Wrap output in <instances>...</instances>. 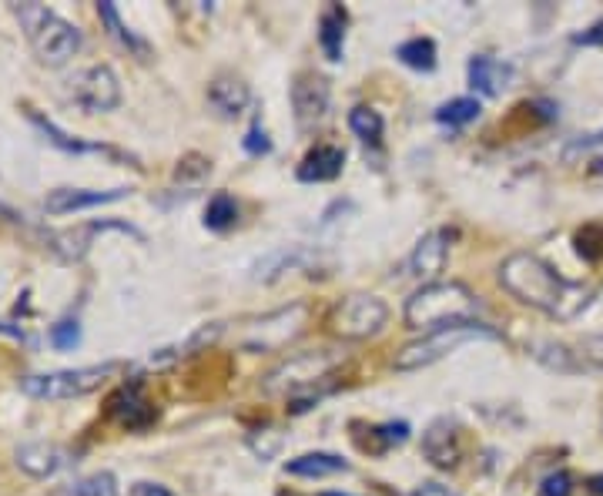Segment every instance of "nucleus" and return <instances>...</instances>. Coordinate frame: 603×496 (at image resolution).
<instances>
[{"mask_svg":"<svg viewBox=\"0 0 603 496\" xmlns=\"http://www.w3.org/2000/svg\"><path fill=\"white\" fill-rule=\"evenodd\" d=\"M500 285L513 299L557 322H573L593 299V285L570 282L533 252H513L500 265Z\"/></svg>","mask_w":603,"mask_h":496,"instance_id":"f257e3e1","label":"nucleus"},{"mask_svg":"<svg viewBox=\"0 0 603 496\" xmlns=\"http://www.w3.org/2000/svg\"><path fill=\"white\" fill-rule=\"evenodd\" d=\"M483 302L463 282H429L406 302V326L409 329H443L456 322H476Z\"/></svg>","mask_w":603,"mask_h":496,"instance_id":"f03ea898","label":"nucleus"},{"mask_svg":"<svg viewBox=\"0 0 603 496\" xmlns=\"http://www.w3.org/2000/svg\"><path fill=\"white\" fill-rule=\"evenodd\" d=\"M14 17L24 27V37L31 41L34 54L44 64H64L67 57L81 51L84 37L71 21H64L61 14H54L44 4H14Z\"/></svg>","mask_w":603,"mask_h":496,"instance_id":"7ed1b4c3","label":"nucleus"},{"mask_svg":"<svg viewBox=\"0 0 603 496\" xmlns=\"http://www.w3.org/2000/svg\"><path fill=\"white\" fill-rule=\"evenodd\" d=\"M500 342L503 336L496 332L493 326H486V322H456V326H443V329H433L426 332L423 339L409 342V346H402L396 352V359H392V369L399 372H416V369H426L433 366V362L446 359L449 352H456L459 346H466V342Z\"/></svg>","mask_w":603,"mask_h":496,"instance_id":"20e7f679","label":"nucleus"},{"mask_svg":"<svg viewBox=\"0 0 603 496\" xmlns=\"http://www.w3.org/2000/svg\"><path fill=\"white\" fill-rule=\"evenodd\" d=\"M346 352L339 349H315V352H295V356L282 359L275 369L265 372L262 389L268 396H295L309 393L319 383L332 376L335 369H342Z\"/></svg>","mask_w":603,"mask_h":496,"instance_id":"39448f33","label":"nucleus"},{"mask_svg":"<svg viewBox=\"0 0 603 496\" xmlns=\"http://www.w3.org/2000/svg\"><path fill=\"white\" fill-rule=\"evenodd\" d=\"M305 326H309V305L289 302L275 312H265L262 319L245 322L242 336H238V346L245 352H282L285 346H292V342L302 336Z\"/></svg>","mask_w":603,"mask_h":496,"instance_id":"423d86ee","label":"nucleus"},{"mask_svg":"<svg viewBox=\"0 0 603 496\" xmlns=\"http://www.w3.org/2000/svg\"><path fill=\"white\" fill-rule=\"evenodd\" d=\"M118 372V362H104V366H84V369H57V372H37V376H24L21 389L34 399H78L88 396L108 376Z\"/></svg>","mask_w":603,"mask_h":496,"instance_id":"0eeeda50","label":"nucleus"},{"mask_svg":"<svg viewBox=\"0 0 603 496\" xmlns=\"http://www.w3.org/2000/svg\"><path fill=\"white\" fill-rule=\"evenodd\" d=\"M389 322V305L379 299V295H366V292H356V295H346L342 302H335L332 316H329V326L339 339L346 342H362V339H372L386 329Z\"/></svg>","mask_w":603,"mask_h":496,"instance_id":"6e6552de","label":"nucleus"},{"mask_svg":"<svg viewBox=\"0 0 603 496\" xmlns=\"http://www.w3.org/2000/svg\"><path fill=\"white\" fill-rule=\"evenodd\" d=\"M67 98L84 114H104L121 104V84L108 64H94V68H84L67 81Z\"/></svg>","mask_w":603,"mask_h":496,"instance_id":"1a4fd4ad","label":"nucleus"},{"mask_svg":"<svg viewBox=\"0 0 603 496\" xmlns=\"http://www.w3.org/2000/svg\"><path fill=\"white\" fill-rule=\"evenodd\" d=\"M332 104V91L329 81L322 74H299L292 84V111H295V124L302 131H312L315 124L325 121Z\"/></svg>","mask_w":603,"mask_h":496,"instance_id":"9d476101","label":"nucleus"},{"mask_svg":"<svg viewBox=\"0 0 603 496\" xmlns=\"http://www.w3.org/2000/svg\"><path fill=\"white\" fill-rule=\"evenodd\" d=\"M111 419H118L124 429H148L158 419V409L151 406L141 383H124L118 393L108 399Z\"/></svg>","mask_w":603,"mask_h":496,"instance_id":"9b49d317","label":"nucleus"},{"mask_svg":"<svg viewBox=\"0 0 603 496\" xmlns=\"http://www.w3.org/2000/svg\"><path fill=\"white\" fill-rule=\"evenodd\" d=\"M446 262H449V232L446 228H436V232L419 238V245L413 248V255H409V275H416L419 282L429 285L439 279Z\"/></svg>","mask_w":603,"mask_h":496,"instance_id":"f8f14e48","label":"nucleus"},{"mask_svg":"<svg viewBox=\"0 0 603 496\" xmlns=\"http://www.w3.org/2000/svg\"><path fill=\"white\" fill-rule=\"evenodd\" d=\"M98 232H124V235L138 238V242H145V235L128 222H88L81 228H67V232L54 235V252L64 255V259H71V262H78V259H84V252L91 248V238Z\"/></svg>","mask_w":603,"mask_h":496,"instance_id":"ddd939ff","label":"nucleus"},{"mask_svg":"<svg viewBox=\"0 0 603 496\" xmlns=\"http://www.w3.org/2000/svg\"><path fill=\"white\" fill-rule=\"evenodd\" d=\"M423 453H426L429 463L439 466V470H453V466L459 463V456H463V443H459L456 423H449V419H436V423L423 433Z\"/></svg>","mask_w":603,"mask_h":496,"instance_id":"4468645a","label":"nucleus"},{"mask_svg":"<svg viewBox=\"0 0 603 496\" xmlns=\"http://www.w3.org/2000/svg\"><path fill=\"white\" fill-rule=\"evenodd\" d=\"M466 74H469V88L476 94H483V98H500V94L510 88V64L496 61L490 54H473L466 64Z\"/></svg>","mask_w":603,"mask_h":496,"instance_id":"2eb2a0df","label":"nucleus"},{"mask_svg":"<svg viewBox=\"0 0 603 496\" xmlns=\"http://www.w3.org/2000/svg\"><path fill=\"white\" fill-rule=\"evenodd\" d=\"M124 195H128V188H111V192H91V188H57V192H51L44 198V208L51 215H67V212H81V208L121 202Z\"/></svg>","mask_w":603,"mask_h":496,"instance_id":"dca6fc26","label":"nucleus"},{"mask_svg":"<svg viewBox=\"0 0 603 496\" xmlns=\"http://www.w3.org/2000/svg\"><path fill=\"white\" fill-rule=\"evenodd\" d=\"M346 168V151L335 145H315L309 155L299 161V181L305 185H322V181H335Z\"/></svg>","mask_w":603,"mask_h":496,"instance_id":"f3484780","label":"nucleus"},{"mask_svg":"<svg viewBox=\"0 0 603 496\" xmlns=\"http://www.w3.org/2000/svg\"><path fill=\"white\" fill-rule=\"evenodd\" d=\"M208 104L222 114V118H238V114L248 111L252 104V91L242 78L235 74H218V78L208 84Z\"/></svg>","mask_w":603,"mask_h":496,"instance_id":"a211bd4d","label":"nucleus"},{"mask_svg":"<svg viewBox=\"0 0 603 496\" xmlns=\"http://www.w3.org/2000/svg\"><path fill=\"white\" fill-rule=\"evenodd\" d=\"M222 332H225L222 322H212V326H201L198 332H191V336H188L185 342H175V346H165V349L151 352L148 369H168V366H175V362L188 359V356H195V352H201V349H208L218 336H222Z\"/></svg>","mask_w":603,"mask_h":496,"instance_id":"6ab92c4d","label":"nucleus"},{"mask_svg":"<svg viewBox=\"0 0 603 496\" xmlns=\"http://www.w3.org/2000/svg\"><path fill=\"white\" fill-rule=\"evenodd\" d=\"M14 456H17V466L31 476H51L67 463V453L54 443H27Z\"/></svg>","mask_w":603,"mask_h":496,"instance_id":"aec40b11","label":"nucleus"},{"mask_svg":"<svg viewBox=\"0 0 603 496\" xmlns=\"http://www.w3.org/2000/svg\"><path fill=\"white\" fill-rule=\"evenodd\" d=\"M349 463L335 453H302L295 460L285 463V473L289 476H305V480H322V476L346 473Z\"/></svg>","mask_w":603,"mask_h":496,"instance_id":"412c9836","label":"nucleus"},{"mask_svg":"<svg viewBox=\"0 0 603 496\" xmlns=\"http://www.w3.org/2000/svg\"><path fill=\"white\" fill-rule=\"evenodd\" d=\"M346 11L339 4L325 7L319 17V47L329 61H342V47H346Z\"/></svg>","mask_w":603,"mask_h":496,"instance_id":"4be33fe9","label":"nucleus"},{"mask_svg":"<svg viewBox=\"0 0 603 496\" xmlns=\"http://www.w3.org/2000/svg\"><path fill=\"white\" fill-rule=\"evenodd\" d=\"M98 17H101V24L108 27V34L114 37V41H118L124 51H131V54H138L141 61H145V57L151 54V47H148V41H141L138 34L131 31L128 24L121 21V14H118V7L111 4V0H101L98 4Z\"/></svg>","mask_w":603,"mask_h":496,"instance_id":"5701e85b","label":"nucleus"},{"mask_svg":"<svg viewBox=\"0 0 603 496\" xmlns=\"http://www.w3.org/2000/svg\"><path fill=\"white\" fill-rule=\"evenodd\" d=\"M396 57L413 71H436V44L429 37H409L396 47Z\"/></svg>","mask_w":603,"mask_h":496,"instance_id":"b1692460","label":"nucleus"},{"mask_svg":"<svg viewBox=\"0 0 603 496\" xmlns=\"http://www.w3.org/2000/svg\"><path fill=\"white\" fill-rule=\"evenodd\" d=\"M349 128H352V135H356L359 141H366V145H379L382 131H386V121H382V114L376 108L359 104V108L349 111Z\"/></svg>","mask_w":603,"mask_h":496,"instance_id":"393cba45","label":"nucleus"},{"mask_svg":"<svg viewBox=\"0 0 603 496\" xmlns=\"http://www.w3.org/2000/svg\"><path fill=\"white\" fill-rule=\"evenodd\" d=\"M480 111L483 108L476 98H453L436 111V121L449 124V128H466V124H473L476 118H480Z\"/></svg>","mask_w":603,"mask_h":496,"instance_id":"a878e982","label":"nucleus"},{"mask_svg":"<svg viewBox=\"0 0 603 496\" xmlns=\"http://www.w3.org/2000/svg\"><path fill=\"white\" fill-rule=\"evenodd\" d=\"M238 222V202L228 192H218L212 195V202L205 208V228H212V232H225V228H232Z\"/></svg>","mask_w":603,"mask_h":496,"instance_id":"bb28decb","label":"nucleus"},{"mask_svg":"<svg viewBox=\"0 0 603 496\" xmlns=\"http://www.w3.org/2000/svg\"><path fill=\"white\" fill-rule=\"evenodd\" d=\"M27 118H31L37 128L44 131V138L51 141V145L61 148V151H98L101 148V145H88V141H81V138H71L67 131L57 128L51 118H44V114H37V111H27Z\"/></svg>","mask_w":603,"mask_h":496,"instance_id":"cd10ccee","label":"nucleus"},{"mask_svg":"<svg viewBox=\"0 0 603 496\" xmlns=\"http://www.w3.org/2000/svg\"><path fill=\"white\" fill-rule=\"evenodd\" d=\"M71 496H118V480L111 473H91L67 490Z\"/></svg>","mask_w":603,"mask_h":496,"instance_id":"c85d7f7f","label":"nucleus"},{"mask_svg":"<svg viewBox=\"0 0 603 496\" xmlns=\"http://www.w3.org/2000/svg\"><path fill=\"white\" fill-rule=\"evenodd\" d=\"M577 252L587 262H597L603 255V225H587L577 232Z\"/></svg>","mask_w":603,"mask_h":496,"instance_id":"c756f323","label":"nucleus"},{"mask_svg":"<svg viewBox=\"0 0 603 496\" xmlns=\"http://www.w3.org/2000/svg\"><path fill=\"white\" fill-rule=\"evenodd\" d=\"M409 423H382L372 429V440H379V450H389V446H402L409 440Z\"/></svg>","mask_w":603,"mask_h":496,"instance_id":"7c9ffc66","label":"nucleus"},{"mask_svg":"<svg viewBox=\"0 0 603 496\" xmlns=\"http://www.w3.org/2000/svg\"><path fill=\"white\" fill-rule=\"evenodd\" d=\"M81 342V326L74 319H61L57 326H51V346L54 349H74Z\"/></svg>","mask_w":603,"mask_h":496,"instance_id":"2f4dec72","label":"nucleus"},{"mask_svg":"<svg viewBox=\"0 0 603 496\" xmlns=\"http://www.w3.org/2000/svg\"><path fill=\"white\" fill-rule=\"evenodd\" d=\"M570 493H573V476L567 470L543 476L540 490H536V496H570Z\"/></svg>","mask_w":603,"mask_h":496,"instance_id":"473e14b6","label":"nucleus"},{"mask_svg":"<svg viewBox=\"0 0 603 496\" xmlns=\"http://www.w3.org/2000/svg\"><path fill=\"white\" fill-rule=\"evenodd\" d=\"M242 148L248 151V155H268V151H272V141H268V131L262 128V124H252V128H248V135L242 138Z\"/></svg>","mask_w":603,"mask_h":496,"instance_id":"72a5a7b5","label":"nucleus"},{"mask_svg":"<svg viewBox=\"0 0 603 496\" xmlns=\"http://www.w3.org/2000/svg\"><path fill=\"white\" fill-rule=\"evenodd\" d=\"M580 356L603 369V332H593V336H587L580 342Z\"/></svg>","mask_w":603,"mask_h":496,"instance_id":"f704fd0d","label":"nucleus"},{"mask_svg":"<svg viewBox=\"0 0 603 496\" xmlns=\"http://www.w3.org/2000/svg\"><path fill=\"white\" fill-rule=\"evenodd\" d=\"M600 145H603V128H600V131H593V135H583V138H577V141H573V145L567 148V158L580 155V151L600 148Z\"/></svg>","mask_w":603,"mask_h":496,"instance_id":"c9c22d12","label":"nucleus"},{"mask_svg":"<svg viewBox=\"0 0 603 496\" xmlns=\"http://www.w3.org/2000/svg\"><path fill=\"white\" fill-rule=\"evenodd\" d=\"M573 44L583 47H603V21H597L593 27H587L583 34H573Z\"/></svg>","mask_w":603,"mask_h":496,"instance_id":"e433bc0d","label":"nucleus"},{"mask_svg":"<svg viewBox=\"0 0 603 496\" xmlns=\"http://www.w3.org/2000/svg\"><path fill=\"white\" fill-rule=\"evenodd\" d=\"M131 496H175L168 490V486H161V483H138L131 490Z\"/></svg>","mask_w":603,"mask_h":496,"instance_id":"4c0bfd02","label":"nucleus"},{"mask_svg":"<svg viewBox=\"0 0 603 496\" xmlns=\"http://www.w3.org/2000/svg\"><path fill=\"white\" fill-rule=\"evenodd\" d=\"M587 493L590 496H603V473H593L587 480Z\"/></svg>","mask_w":603,"mask_h":496,"instance_id":"58836bf2","label":"nucleus"},{"mask_svg":"<svg viewBox=\"0 0 603 496\" xmlns=\"http://www.w3.org/2000/svg\"><path fill=\"white\" fill-rule=\"evenodd\" d=\"M322 496H349V493H322Z\"/></svg>","mask_w":603,"mask_h":496,"instance_id":"ea45409f","label":"nucleus"}]
</instances>
